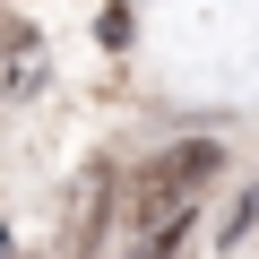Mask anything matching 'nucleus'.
<instances>
[{
    "label": "nucleus",
    "instance_id": "1",
    "mask_svg": "<svg viewBox=\"0 0 259 259\" xmlns=\"http://www.w3.org/2000/svg\"><path fill=\"white\" fill-rule=\"evenodd\" d=\"M216 164H225V147H207V139H182V147H164V156L147 164L139 216H130V233H139V242H130V259H173V242L190 233V216H199Z\"/></svg>",
    "mask_w": 259,
    "mask_h": 259
},
{
    "label": "nucleus",
    "instance_id": "2",
    "mask_svg": "<svg viewBox=\"0 0 259 259\" xmlns=\"http://www.w3.org/2000/svg\"><path fill=\"white\" fill-rule=\"evenodd\" d=\"M104 199H112V173H87V190L69 199V250H95L104 242Z\"/></svg>",
    "mask_w": 259,
    "mask_h": 259
},
{
    "label": "nucleus",
    "instance_id": "3",
    "mask_svg": "<svg viewBox=\"0 0 259 259\" xmlns=\"http://www.w3.org/2000/svg\"><path fill=\"white\" fill-rule=\"evenodd\" d=\"M0 78H9V87H44V44L35 35H9V44H0Z\"/></svg>",
    "mask_w": 259,
    "mask_h": 259
}]
</instances>
